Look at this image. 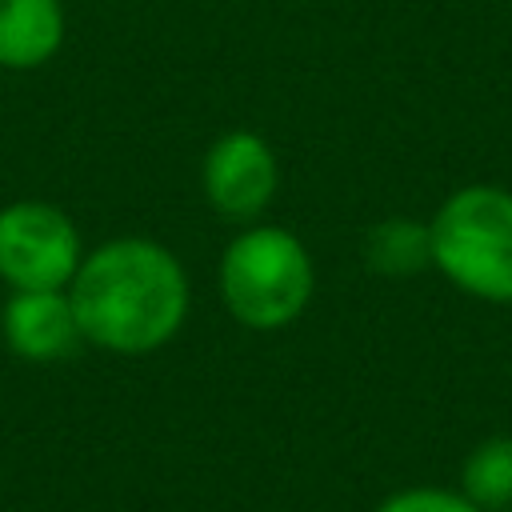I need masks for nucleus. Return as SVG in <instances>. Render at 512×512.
Segmentation results:
<instances>
[{"mask_svg":"<svg viewBox=\"0 0 512 512\" xmlns=\"http://www.w3.org/2000/svg\"><path fill=\"white\" fill-rule=\"evenodd\" d=\"M64 44L60 0H0V68L32 72Z\"/></svg>","mask_w":512,"mask_h":512,"instance_id":"0eeeda50","label":"nucleus"},{"mask_svg":"<svg viewBox=\"0 0 512 512\" xmlns=\"http://www.w3.org/2000/svg\"><path fill=\"white\" fill-rule=\"evenodd\" d=\"M364 264L380 276H416L432 268V236L428 220L416 216H384L364 236Z\"/></svg>","mask_w":512,"mask_h":512,"instance_id":"6e6552de","label":"nucleus"},{"mask_svg":"<svg viewBox=\"0 0 512 512\" xmlns=\"http://www.w3.org/2000/svg\"><path fill=\"white\" fill-rule=\"evenodd\" d=\"M376 512H480L460 488H436V484H416L392 492Z\"/></svg>","mask_w":512,"mask_h":512,"instance_id":"9d476101","label":"nucleus"},{"mask_svg":"<svg viewBox=\"0 0 512 512\" xmlns=\"http://www.w3.org/2000/svg\"><path fill=\"white\" fill-rule=\"evenodd\" d=\"M316 292V264L304 240L280 224L244 228L220 256V300L236 324L276 332L304 316Z\"/></svg>","mask_w":512,"mask_h":512,"instance_id":"7ed1b4c3","label":"nucleus"},{"mask_svg":"<svg viewBox=\"0 0 512 512\" xmlns=\"http://www.w3.org/2000/svg\"><path fill=\"white\" fill-rule=\"evenodd\" d=\"M204 196L208 204L228 216V220H256L280 184V164L276 152L268 148L264 136L248 132V128H232L224 136L212 140V148L204 152Z\"/></svg>","mask_w":512,"mask_h":512,"instance_id":"39448f33","label":"nucleus"},{"mask_svg":"<svg viewBox=\"0 0 512 512\" xmlns=\"http://www.w3.org/2000/svg\"><path fill=\"white\" fill-rule=\"evenodd\" d=\"M4 340L20 360L52 364L72 356L84 344L76 308L68 288H44V292H12L4 300Z\"/></svg>","mask_w":512,"mask_h":512,"instance_id":"423d86ee","label":"nucleus"},{"mask_svg":"<svg viewBox=\"0 0 512 512\" xmlns=\"http://www.w3.org/2000/svg\"><path fill=\"white\" fill-rule=\"evenodd\" d=\"M84 260L72 216L48 200H16L0 208V280L12 292L68 288Z\"/></svg>","mask_w":512,"mask_h":512,"instance_id":"20e7f679","label":"nucleus"},{"mask_svg":"<svg viewBox=\"0 0 512 512\" xmlns=\"http://www.w3.org/2000/svg\"><path fill=\"white\" fill-rule=\"evenodd\" d=\"M460 492L480 512H508L512 508V436H488L464 456Z\"/></svg>","mask_w":512,"mask_h":512,"instance_id":"1a4fd4ad","label":"nucleus"},{"mask_svg":"<svg viewBox=\"0 0 512 512\" xmlns=\"http://www.w3.org/2000/svg\"><path fill=\"white\" fill-rule=\"evenodd\" d=\"M84 344L116 356L164 348L188 320V276L172 248L148 236H116L84 252L68 284Z\"/></svg>","mask_w":512,"mask_h":512,"instance_id":"f257e3e1","label":"nucleus"},{"mask_svg":"<svg viewBox=\"0 0 512 512\" xmlns=\"http://www.w3.org/2000/svg\"><path fill=\"white\" fill-rule=\"evenodd\" d=\"M432 268L464 296L512 308V188L464 184L428 220Z\"/></svg>","mask_w":512,"mask_h":512,"instance_id":"f03ea898","label":"nucleus"},{"mask_svg":"<svg viewBox=\"0 0 512 512\" xmlns=\"http://www.w3.org/2000/svg\"><path fill=\"white\" fill-rule=\"evenodd\" d=\"M508 512H512V508H508Z\"/></svg>","mask_w":512,"mask_h":512,"instance_id":"9b49d317","label":"nucleus"}]
</instances>
